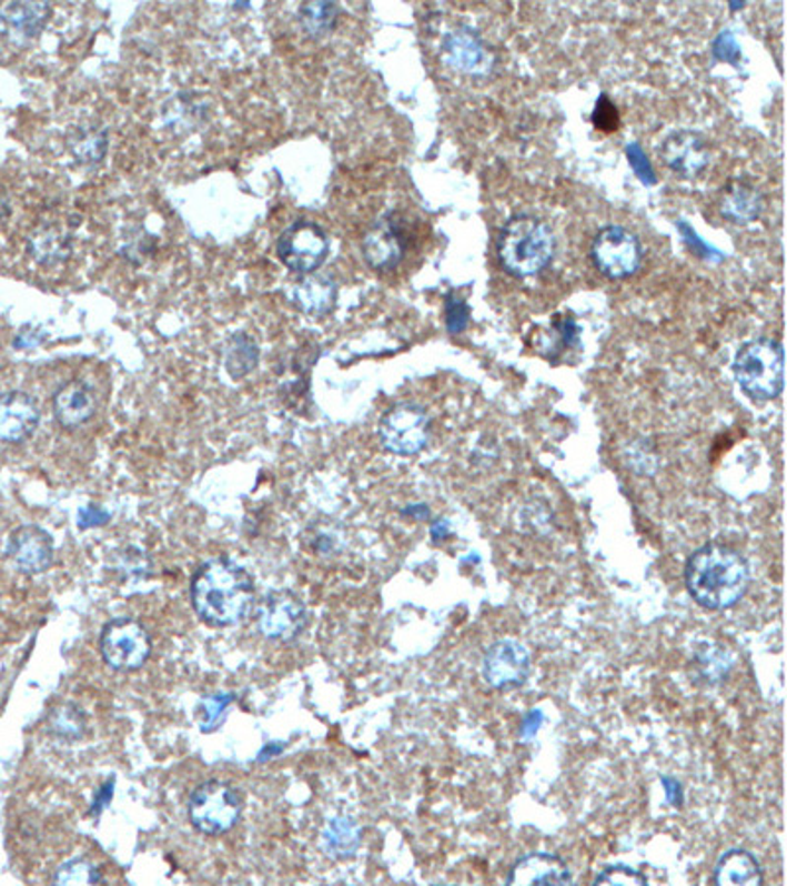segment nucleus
<instances>
[{
	"instance_id": "obj_1",
	"label": "nucleus",
	"mask_w": 787,
	"mask_h": 886,
	"mask_svg": "<svg viewBox=\"0 0 787 886\" xmlns=\"http://www.w3.org/2000/svg\"><path fill=\"white\" fill-rule=\"evenodd\" d=\"M256 603L251 574L229 557L201 565L191 580V605L203 623L216 628L239 625Z\"/></svg>"
},
{
	"instance_id": "obj_2",
	"label": "nucleus",
	"mask_w": 787,
	"mask_h": 886,
	"mask_svg": "<svg viewBox=\"0 0 787 886\" xmlns=\"http://www.w3.org/2000/svg\"><path fill=\"white\" fill-rule=\"evenodd\" d=\"M685 585L693 601L709 611L735 607L750 585L745 557L723 544H705L685 565Z\"/></svg>"
},
{
	"instance_id": "obj_3",
	"label": "nucleus",
	"mask_w": 787,
	"mask_h": 886,
	"mask_svg": "<svg viewBox=\"0 0 787 886\" xmlns=\"http://www.w3.org/2000/svg\"><path fill=\"white\" fill-rule=\"evenodd\" d=\"M498 261L514 279L536 276L552 262L555 236L542 219L514 215L502 229L496 244Z\"/></svg>"
},
{
	"instance_id": "obj_4",
	"label": "nucleus",
	"mask_w": 787,
	"mask_h": 886,
	"mask_svg": "<svg viewBox=\"0 0 787 886\" xmlns=\"http://www.w3.org/2000/svg\"><path fill=\"white\" fill-rule=\"evenodd\" d=\"M735 376L746 396L778 399L784 391V349L770 338L748 341L736 353Z\"/></svg>"
},
{
	"instance_id": "obj_5",
	"label": "nucleus",
	"mask_w": 787,
	"mask_h": 886,
	"mask_svg": "<svg viewBox=\"0 0 787 886\" xmlns=\"http://www.w3.org/2000/svg\"><path fill=\"white\" fill-rule=\"evenodd\" d=\"M244 798L239 788L223 781H208L191 792L188 802L191 826L205 835L231 832L243 816Z\"/></svg>"
},
{
	"instance_id": "obj_6",
	"label": "nucleus",
	"mask_w": 787,
	"mask_h": 886,
	"mask_svg": "<svg viewBox=\"0 0 787 886\" xmlns=\"http://www.w3.org/2000/svg\"><path fill=\"white\" fill-rule=\"evenodd\" d=\"M99 648L109 668L134 672L150 658L152 638L148 635L147 626L137 618L119 617L103 626Z\"/></svg>"
},
{
	"instance_id": "obj_7",
	"label": "nucleus",
	"mask_w": 787,
	"mask_h": 886,
	"mask_svg": "<svg viewBox=\"0 0 787 886\" xmlns=\"http://www.w3.org/2000/svg\"><path fill=\"white\" fill-rule=\"evenodd\" d=\"M642 243L628 229L608 225L598 231L591 244V259L598 272L611 280H624L640 269Z\"/></svg>"
},
{
	"instance_id": "obj_8",
	"label": "nucleus",
	"mask_w": 787,
	"mask_h": 886,
	"mask_svg": "<svg viewBox=\"0 0 787 886\" xmlns=\"http://www.w3.org/2000/svg\"><path fill=\"white\" fill-rule=\"evenodd\" d=\"M278 259L297 274H313L330 254V239L317 223L300 219L278 236Z\"/></svg>"
},
{
	"instance_id": "obj_9",
	"label": "nucleus",
	"mask_w": 787,
	"mask_h": 886,
	"mask_svg": "<svg viewBox=\"0 0 787 886\" xmlns=\"http://www.w3.org/2000/svg\"><path fill=\"white\" fill-rule=\"evenodd\" d=\"M256 621L262 636L278 643H290L305 631L310 615L303 601L292 591H270L260 601Z\"/></svg>"
},
{
	"instance_id": "obj_10",
	"label": "nucleus",
	"mask_w": 787,
	"mask_h": 886,
	"mask_svg": "<svg viewBox=\"0 0 787 886\" xmlns=\"http://www.w3.org/2000/svg\"><path fill=\"white\" fill-rule=\"evenodd\" d=\"M381 442L390 453L415 455L430 440V417L417 404H398L382 417Z\"/></svg>"
},
{
	"instance_id": "obj_11",
	"label": "nucleus",
	"mask_w": 787,
	"mask_h": 886,
	"mask_svg": "<svg viewBox=\"0 0 787 886\" xmlns=\"http://www.w3.org/2000/svg\"><path fill=\"white\" fill-rule=\"evenodd\" d=\"M442 56L451 70L465 75H488L494 68V56L481 34L468 27H457L443 36Z\"/></svg>"
},
{
	"instance_id": "obj_12",
	"label": "nucleus",
	"mask_w": 787,
	"mask_h": 886,
	"mask_svg": "<svg viewBox=\"0 0 787 886\" xmlns=\"http://www.w3.org/2000/svg\"><path fill=\"white\" fill-rule=\"evenodd\" d=\"M529 652L512 638L494 643L483 658V676L494 689H516L529 676Z\"/></svg>"
},
{
	"instance_id": "obj_13",
	"label": "nucleus",
	"mask_w": 787,
	"mask_h": 886,
	"mask_svg": "<svg viewBox=\"0 0 787 886\" xmlns=\"http://www.w3.org/2000/svg\"><path fill=\"white\" fill-rule=\"evenodd\" d=\"M363 259L376 272H389L398 266L406 254V233L394 213L379 219L363 236Z\"/></svg>"
},
{
	"instance_id": "obj_14",
	"label": "nucleus",
	"mask_w": 787,
	"mask_h": 886,
	"mask_svg": "<svg viewBox=\"0 0 787 886\" xmlns=\"http://www.w3.org/2000/svg\"><path fill=\"white\" fill-rule=\"evenodd\" d=\"M659 154L664 164L675 174L695 178L709 165V140L702 132L675 131L662 142Z\"/></svg>"
},
{
	"instance_id": "obj_15",
	"label": "nucleus",
	"mask_w": 787,
	"mask_h": 886,
	"mask_svg": "<svg viewBox=\"0 0 787 886\" xmlns=\"http://www.w3.org/2000/svg\"><path fill=\"white\" fill-rule=\"evenodd\" d=\"M7 554L22 574H43L53 562L52 536L34 524L20 526L10 534Z\"/></svg>"
},
{
	"instance_id": "obj_16",
	"label": "nucleus",
	"mask_w": 787,
	"mask_h": 886,
	"mask_svg": "<svg viewBox=\"0 0 787 886\" xmlns=\"http://www.w3.org/2000/svg\"><path fill=\"white\" fill-rule=\"evenodd\" d=\"M52 17L46 2H10L0 10V36L14 46H27L40 36Z\"/></svg>"
},
{
	"instance_id": "obj_17",
	"label": "nucleus",
	"mask_w": 787,
	"mask_h": 886,
	"mask_svg": "<svg viewBox=\"0 0 787 886\" xmlns=\"http://www.w3.org/2000/svg\"><path fill=\"white\" fill-rule=\"evenodd\" d=\"M506 885H573V873L557 855L528 853L512 865Z\"/></svg>"
},
{
	"instance_id": "obj_18",
	"label": "nucleus",
	"mask_w": 787,
	"mask_h": 886,
	"mask_svg": "<svg viewBox=\"0 0 787 886\" xmlns=\"http://www.w3.org/2000/svg\"><path fill=\"white\" fill-rule=\"evenodd\" d=\"M38 424L40 410L30 394L12 391L0 396V442H24Z\"/></svg>"
},
{
	"instance_id": "obj_19",
	"label": "nucleus",
	"mask_w": 787,
	"mask_h": 886,
	"mask_svg": "<svg viewBox=\"0 0 787 886\" xmlns=\"http://www.w3.org/2000/svg\"><path fill=\"white\" fill-rule=\"evenodd\" d=\"M95 410V392L83 381L63 384L53 396V416L68 430L83 426L93 417Z\"/></svg>"
},
{
	"instance_id": "obj_20",
	"label": "nucleus",
	"mask_w": 787,
	"mask_h": 886,
	"mask_svg": "<svg viewBox=\"0 0 787 886\" xmlns=\"http://www.w3.org/2000/svg\"><path fill=\"white\" fill-rule=\"evenodd\" d=\"M337 302V282L330 274H305L295 282L292 304L307 315H325Z\"/></svg>"
},
{
	"instance_id": "obj_21",
	"label": "nucleus",
	"mask_w": 787,
	"mask_h": 886,
	"mask_svg": "<svg viewBox=\"0 0 787 886\" xmlns=\"http://www.w3.org/2000/svg\"><path fill=\"white\" fill-rule=\"evenodd\" d=\"M764 211V198L745 180L728 183L720 193V213L735 225H746L760 218Z\"/></svg>"
},
{
	"instance_id": "obj_22",
	"label": "nucleus",
	"mask_w": 787,
	"mask_h": 886,
	"mask_svg": "<svg viewBox=\"0 0 787 886\" xmlns=\"http://www.w3.org/2000/svg\"><path fill=\"white\" fill-rule=\"evenodd\" d=\"M713 883L717 886H760L764 885V873L753 853L745 849H728L718 857L713 870Z\"/></svg>"
},
{
	"instance_id": "obj_23",
	"label": "nucleus",
	"mask_w": 787,
	"mask_h": 886,
	"mask_svg": "<svg viewBox=\"0 0 787 886\" xmlns=\"http://www.w3.org/2000/svg\"><path fill=\"white\" fill-rule=\"evenodd\" d=\"M28 251L43 266L68 261L71 254L70 231L61 225L38 226L28 239Z\"/></svg>"
},
{
	"instance_id": "obj_24",
	"label": "nucleus",
	"mask_w": 787,
	"mask_h": 886,
	"mask_svg": "<svg viewBox=\"0 0 787 886\" xmlns=\"http://www.w3.org/2000/svg\"><path fill=\"white\" fill-rule=\"evenodd\" d=\"M260 361V349L256 341L252 340L246 333H234L231 340L226 341L223 349V365L231 379L241 381L246 374H251Z\"/></svg>"
},
{
	"instance_id": "obj_25",
	"label": "nucleus",
	"mask_w": 787,
	"mask_h": 886,
	"mask_svg": "<svg viewBox=\"0 0 787 886\" xmlns=\"http://www.w3.org/2000/svg\"><path fill=\"white\" fill-rule=\"evenodd\" d=\"M107 132L99 127H78L68 139V147L79 164L97 165L107 157Z\"/></svg>"
},
{
	"instance_id": "obj_26",
	"label": "nucleus",
	"mask_w": 787,
	"mask_h": 886,
	"mask_svg": "<svg viewBox=\"0 0 787 886\" xmlns=\"http://www.w3.org/2000/svg\"><path fill=\"white\" fill-rule=\"evenodd\" d=\"M339 14L341 10L335 2H305L300 7L297 18L305 34L310 38H323L337 27Z\"/></svg>"
},
{
	"instance_id": "obj_27",
	"label": "nucleus",
	"mask_w": 787,
	"mask_h": 886,
	"mask_svg": "<svg viewBox=\"0 0 787 886\" xmlns=\"http://www.w3.org/2000/svg\"><path fill=\"white\" fill-rule=\"evenodd\" d=\"M323 842H325L330 855L337 859H345L356 852V847L361 843V832L353 819L335 817V819H331L330 826L325 827Z\"/></svg>"
},
{
	"instance_id": "obj_28",
	"label": "nucleus",
	"mask_w": 787,
	"mask_h": 886,
	"mask_svg": "<svg viewBox=\"0 0 787 886\" xmlns=\"http://www.w3.org/2000/svg\"><path fill=\"white\" fill-rule=\"evenodd\" d=\"M48 727L52 731L53 737L78 741V738L85 735V715L79 709L78 705L63 704L50 713Z\"/></svg>"
},
{
	"instance_id": "obj_29",
	"label": "nucleus",
	"mask_w": 787,
	"mask_h": 886,
	"mask_svg": "<svg viewBox=\"0 0 787 886\" xmlns=\"http://www.w3.org/2000/svg\"><path fill=\"white\" fill-rule=\"evenodd\" d=\"M103 880L101 870L85 857H73L60 865L53 875L56 885H97Z\"/></svg>"
},
{
	"instance_id": "obj_30",
	"label": "nucleus",
	"mask_w": 787,
	"mask_h": 886,
	"mask_svg": "<svg viewBox=\"0 0 787 886\" xmlns=\"http://www.w3.org/2000/svg\"><path fill=\"white\" fill-rule=\"evenodd\" d=\"M695 666L699 668V676L705 682L715 684L727 678L728 669L733 668V661L728 652L723 651L720 646H703L695 658Z\"/></svg>"
},
{
	"instance_id": "obj_31",
	"label": "nucleus",
	"mask_w": 787,
	"mask_h": 886,
	"mask_svg": "<svg viewBox=\"0 0 787 886\" xmlns=\"http://www.w3.org/2000/svg\"><path fill=\"white\" fill-rule=\"evenodd\" d=\"M595 885H648V877L628 865H611L598 873Z\"/></svg>"
},
{
	"instance_id": "obj_32",
	"label": "nucleus",
	"mask_w": 787,
	"mask_h": 886,
	"mask_svg": "<svg viewBox=\"0 0 787 886\" xmlns=\"http://www.w3.org/2000/svg\"><path fill=\"white\" fill-rule=\"evenodd\" d=\"M233 694H213L201 699L200 709L201 715H203L201 725H203V731H205V733L216 729V725L221 722V717L225 715L226 707L233 704Z\"/></svg>"
},
{
	"instance_id": "obj_33",
	"label": "nucleus",
	"mask_w": 787,
	"mask_h": 886,
	"mask_svg": "<svg viewBox=\"0 0 787 886\" xmlns=\"http://www.w3.org/2000/svg\"><path fill=\"white\" fill-rule=\"evenodd\" d=\"M471 320L468 305L458 298L457 294H447L445 298V322L451 335H457L461 331L467 330Z\"/></svg>"
},
{
	"instance_id": "obj_34",
	"label": "nucleus",
	"mask_w": 787,
	"mask_h": 886,
	"mask_svg": "<svg viewBox=\"0 0 787 886\" xmlns=\"http://www.w3.org/2000/svg\"><path fill=\"white\" fill-rule=\"evenodd\" d=\"M117 564L114 567L122 572V574L130 575V577H144L148 574L150 562L144 556V552H140L137 547H127L117 554Z\"/></svg>"
},
{
	"instance_id": "obj_35",
	"label": "nucleus",
	"mask_w": 787,
	"mask_h": 886,
	"mask_svg": "<svg viewBox=\"0 0 787 886\" xmlns=\"http://www.w3.org/2000/svg\"><path fill=\"white\" fill-rule=\"evenodd\" d=\"M593 124L597 131L615 132L620 124V117H618V109L616 104L608 99V95L598 97L595 111H593Z\"/></svg>"
},
{
	"instance_id": "obj_36",
	"label": "nucleus",
	"mask_w": 787,
	"mask_h": 886,
	"mask_svg": "<svg viewBox=\"0 0 787 886\" xmlns=\"http://www.w3.org/2000/svg\"><path fill=\"white\" fill-rule=\"evenodd\" d=\"M626 157H628V162H630L634 174L638 175V180H640L642 183L654 185V183L658 182L656 172H654V168L649 164L648 157L644 154L640 144H636V142L628 144V147H626Z\"/></svg>"
},
{
	"instance_id": "obj_37",
	"label": "nucleus",
	"mask_w": 787,
	"mask_h": 886,
	"mask_svg": "<svg viewBox=\"0 0 787 886\" xmlns=\"http://www.w3.org/2000/svg\"><path fill=\"white\" fill-rule=\"evenodd\" d=\"M713 53H715L717 60L727 61V63H733V66L738 63V60H740V46L736 44L733 32L725 30V32L718 34L715 44H713Z\"/></svg>"
},
{
	"instance_id": "obj_38",
	"label": "nucleus",
	"mask_w": 787,
	"mask_h": 886,
	"mask_svg": "<svg viewBox=\"0 0 787 886\" xmlns=\"http://www.w3.org/2000/svg\"><path fill=\"white\" fill-rule=\"evenodd\" d=\"M111 518V514L103 511V509H99L97 504H89V506H83L81 511L78 513V524L79 528H97V526H103L107 524Z\"/></svg>"
},
{
	"instance_id": "obj_39",
	"label": "nucleus",
	"mask_w": 787,
	"mask_h": 886,
	"mask_svg": "<svg viewBox=\"0 0 787 886\" xmlns=\"http://www.w3.org/2000/svg\"><path fill=\"white\" fill-rule=\"evenodd\" d=\"M679 231L684 233L685 241H687V244L692 246L695 254L705 256V259H715L713 254H718L717 251H710V246H707V244L703 243L702 239L695 235V231H693L692 226L685 225L684 221L679 223ZM715 261H717V259H715Z\"/></svg>"
},
{
	"instance_id": "obj_40",
	"label": "nucleus",
	"mask_w": 787,
	"mask_h": 886,
	"mask_svg": "<svg viewBox=\"0 0 787 886\" xmlns=\"http://www.w3.org/2000/svg\"><path fill=\"white\" fill-rule=\"evenodd\" d=\"M113 791H114V778H109L107 783L99 788L97 792L95 799H93V804H91V816H99L101 812H103L107 806H109V802L113 799Z\"/></svg>"
},
{
	"instance_id": "obj_41",
	"label": "nucleus",
	"mask_w": 787,
	"mask_h": 886,
	"mask_svg": "<svg viewBox=\"0 0 787 886\" xmlns=\"http://www.w3.org/2000/svg\"><path fill=\"white\" fill-rule=\"evenodd\" d=\"M664 784H666L667 798H669V802L682 804V786H679V783H675L672 778H664Z\"/></svg>"
},
{
	"instance_id": "obj_42",
	"label": "nucleus",
	"mask_w": 787,
	"mask_h": 886,
	"mask_svg": "<svg viewBox=\"0 0 787 886\" xmlns=\"http://www.w3.org/2000/svg\"><path fill=\"white\" fill-rule=\"evenodd\" d=\"M406 516H414V518H427L430 516V509L425 504H412L410 509L404 511Z\"/></svg>"
},
{
	"instance_id": "obj_43",
	"label": "nucleus",
	"mask_w": 787,
	"mask_h": 886,
	"mask_svg": "<svg viewBox=\"0 0 787 886\" xmlns=\"http://www.w3.org/2000/svg\"><path fill=\"white\" fill-rule=\"evenodd\" d=\"M282 748H284V745H280V747H278V743H270V745H266V747L260 751L259 761H269V758H272V756L280 755V753H282Z\"/></svg>"
},
{
	"instance_id": "obj_44",
	"label": "nucleus",
	"mask_w": 787,
	"mask_h": 886,
	"mask_svg": "<svg viewBox=\"0 0 787 886\" xmlns=\"http://www.w3.org/2000/svg\"><path fill=\"white\" fill-rule=\"evenodd\" d=\"M432 536L433 540H443L445 536H450V524L447 522H435L432 526Z\"/></svg>"
},
{
	"instance_id": "obj_45",
	"label": "nucleus",
	"mask_w": 787,
	"mask_h": 886,
	"mask_svg": "<svg viewBox=\"0 0 787 886\" xmlns=\"http://www.w3.org/2000/svg\"><path fill=\"white\" fill-rule=\"evenodd\" d=\"M9 215V203L0 195V221Z\"/></svg>"
}]
</instances>
